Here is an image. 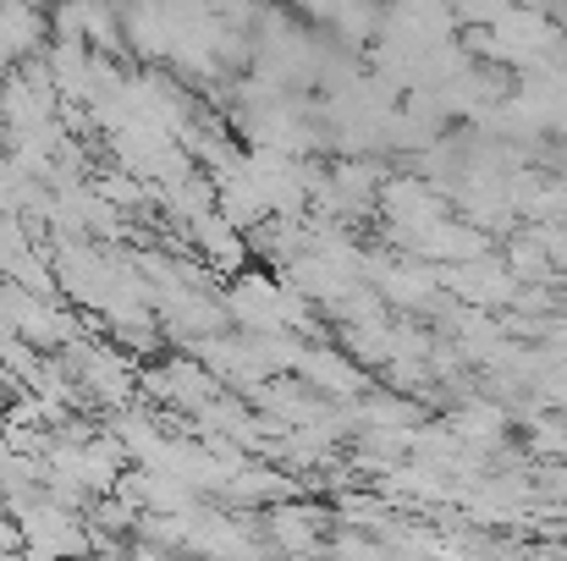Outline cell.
Segmentation results:
<instances>
[{
    "label": "cell",
    "instance_id": "6da1fadb",
    "mask_svg": "<svg viewBox=\"0 0 567 561\" xmlns=\"http://www.w3.org/2000/svg\"><path fill=\"white\" fill-rule=\"evenodd\" d=\"M33 39H39V17L28 6H0V66L33 50Z\"/></svg>",
    "mask_w": 567,
    "mask_h": 561
}]
</instances>
